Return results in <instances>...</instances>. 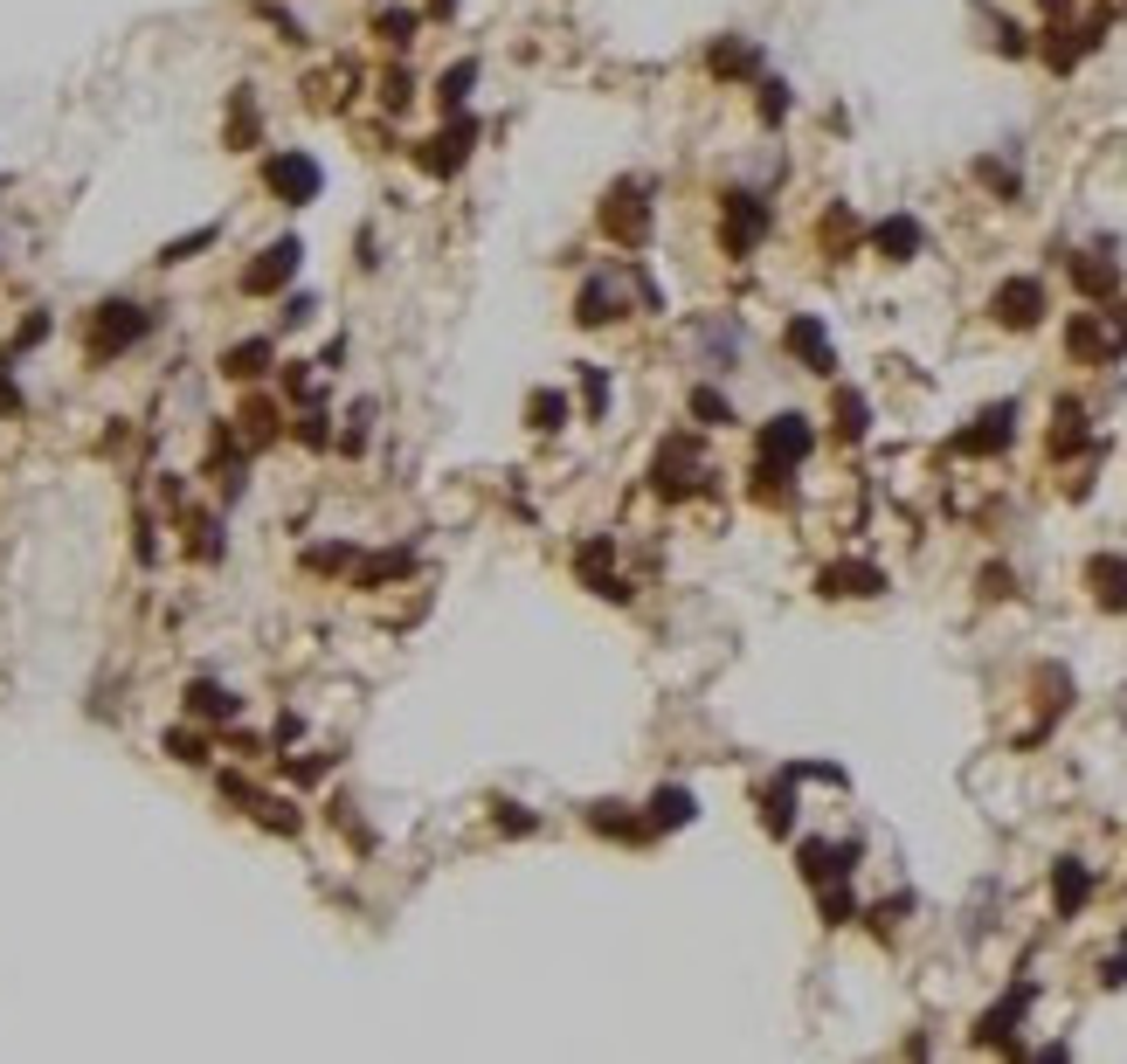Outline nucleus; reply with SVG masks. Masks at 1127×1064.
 I'll return each mask as SVG.
<instances>
[{"mask_svg":"<svg viewBox=\"0 0 1127 1064\" xmlns=\"http://www.w3.org/2000/svg\"><path fill=\"white\" fill-rule=\"evenodd\" d=\"M1010 435H1017V408H1010V402H997V408H983V415H975V429H962V435H954V449L989 456V449H1003Z\"/></svg>","mask_w":1127,"mask_h":1064,"instance_id":"obj_7","label":"nucleus"},{"mask_svg":"<svg viewBox=\"0 0 1127 1064\" xmlns=\"http://www.w3.org/2000/svg\"><path fill=\"white\" fill-rule=\"evenodd\" d=\"M1086 581H1093V595L1106 608H1127V560H1093V567H1086Z\"/></svg>","mask_w":1127,"mask_h":1064,"instance_id":"obj_18","label":"nucleus"},{"mask_svg":"<svg viewBox=\"0 0 1127 1064\" xmlns=\"http://www.w3.org/2000/svg\"><path fill=\"white\" fill-rule=\"evenodd\" d=\"M761 815H768V829L782 836L788 823H796V795H788V788H775V795H768V809H761Z\"/></svg>","mask_w":1127,"mask_h":1064,"instance_id":"obj_26","label":"nucleus"},{"mask_svg":"<svg viewBox=\"0 0 1127 1064\" xmlns=\"http://www.w3.org/2000/svg\"><path fill=\"white\" fill-rule=\"evenodd\" d=\"M788 353L802 359L810 373H837V346H831V332H823V318H788Z\"/></svg>","mask_w":1127,"mask_h":1064,"instance_id":"obj_5","label":"nucleus"},{"mask_svg":"<svg viewBox=\"0 0 1127 1064\" xmlns=\"http://www.w3.org/2000/svg\"><path fill=\"white\" fill-rule=\"evenodd\" d=\"M1051 891H1059V912L1073 920V912L1086 905V891H1093V871H1086L1079 858H1059L1051 864Z\"/></svg>","mask_w":1127,"mask_h":1064,"instance_id":"obj_13","label":"nucleus"},{"mask_svg":"<svg viewBox=\"0 0 1127 1064\" xmlns=\"http://www.w3.org/2000/svg\"><path fill=\"white\" fill-rule=\"evenodd\" d=\"M194 712H215V719H229V712H236V698H229V692H215V684H194Z\"/></svg>","mask_w":1127,"mask_h":1064,"instance_id":"obj_27","label":"nucleus"},{"mask_svg":"<svg viewBox=\"0 0 1127 1064\" xmlns=\"http://www.w3.org/2000/svg\"><path fill=\"white\" fill-rule=\"evenodd\" d=\"M657 491H671V498H679V491H692V478H706V464H699V443H692V435H671L664 449H657Z\"/></svg>","mask_w":1127,"mask_h":1064,"instance_id":"obj_4","label":"nucleus"},{"mask_svg":"<svg viewBox=\"0 0 1127 1064\" xmlns=\"http://www.w3.org/2000/svg\"><path fill=\"white\" fill-rule=\"evenodd\" d=\"M1073 277H1079V291H1086V297H1114V291H1120V270H1114L1106 256H1079V263H1073Z\"/></svg>","mask_w":1127,"mask_h":1064,"instance_id":"obj_19","label":"nucleus"},{"mask_svg":"<svg viewBox=\"0 0 1127 1064\" xmlns=\"http://www.w3.org/2000/svg\"><path fill=\"white\" fill-rule=\"evenodd\" d=\"M810 449H816L810 415H775V422L761 429V464H775V470H796Z\"/></svg>","mask_w":1127,"mask_h":1064,"instance_id":"obj_1","label":"nucleus"},{"mask_svg":"<svg viewBox=\"0 0 1127 1064\" xmlns=\"http://www.w3.org/2000/svg\"><path fill=\"white\" fill-rule=\"evenodd\" d=\"M720 207H726V256H755V242L768 236V201L747 194V187H734Z\"/></svg>","mask_w":1127,"mask_h":1064,"instance_id":"obj_2","label":"nucleus"},{"mask_svg":"<svg viewBox=\"0 0 1127 1064\" xmlns=\"http://www.w3.org/2000/svg\"><path fill=\"white\" fill-rule=\"evenodd\" d=\"M603 228L616 242H644V228H650V201H636V187H616L609 207H603Z\"/></svg>","mask_w":1127,"mask_h":1064,"instance_id":"obj_9","label":"nucleus"},{"mask_svg":"<svg viewBox=\"0 0 1127 1064\" xmlns=\"http://www.w3.org/2000/svg\"><path fill=\"white\" fill-rule=\"evenodd\" d=\"M761 118H768V125L788 118V84H761Z\"/></svg>","mask_w":1127,"mask_h":1064,"instance_id":"obj_28","label":"nucleus"},{"mask_svg":"<svg viewBox=\"0 0 1127 1064\" xmlns=\"http://www.w3.org/2000/svg\"><path fill=\"white\" fill-rule=\"evenodd\" d=\"M886 587V574L865 560H844V567H823V595H878Z\"/></svg>","mask_w":1127,"mask_h":1064,"instance_id":"obj_14","label":"nucleus"},{"mask_svg":"<svg viewBox=\"0 0 1127 1064\" xmlns=\"http://www.w3.org/2000/svg\"><path fill=\"white\" fill-rule=\"evenodd\" d=\"M471 84H478V63H457V69H443V84H436V104H443V111H457L464 98H471Z\"/></svg>","mask_w":1127,"mask_h":1064,"instance_id":"obj_23","label":"nucleus"},{"mask_svg":"<svg viewBox=\"0 0 1127 1064\" xmlns=\"http://www.w3.org/2000/svg\"><path fill=\"white\" fill-rule=\"evenodd\" d=\"M471 139H478V125H471V118H457L449 131H436V139H429V145L416 152V160L429 166V174H457V166H464V152H471Z\"/></svg>","mask_w":1127,"mask_h":1064,"instance_id":"obj_10","label":"nucleus"},{"mask_svg":"<svg viewBox=\"0 0 1127 1064\" xmlns=\"http://www.w3.org/2000/svg\"><path fill=\"white\" fill-rule=\"evenodd\" d=\"M581 408H588V415H609V373H603V367H581Z\"/></svg>","mask_w":1127,"mask_h":1064,"instance_id":"obj_25","label":"nucleus"},{"mask_svg":"<svg viewBox=\"0 0 1127 1064\" xmlns=\"http://www.w3.org/2000/svg\"><path fill=\"white\" fill-rule=\"evenodd\" d=\"M692 809H699V802H692L685 788H657V795H650L644 829H679V823H692Z\"/></svg>","mask_w":1127,"mask_h":1064,"instance_id":"obj_17","label":"nucleus"},{"mask_svg":"<svg viewBox=\"0 0 1127 1064\" xmlns=\"http://www.w3.org/2000/svg\"><path fill=\"white\" fill-rule=\"evenodd\" d=\"M920 242H927V236H920V221H913V215H886V221L872 228V250L886 256V263H913V256H920Z\"/></svg>","mask_w":1127,"mask_h":1064,"instance_id":"obj_11","label":"nucleus"},{"mask_svg":"<svg viewBox=\"0 0 1127 1064\" xmlns=\"http://www.w3.org/2000/svg\"><path fill=\"white\" fill-rule=\"evenodd\" d=\"M263 359H270V346H236L229 353V373H263Z\"/></svg>","mask_w":1127,"mask_h":1064,"instance_id":"obj_29","label":"nucleus"},{"mask_svg":"<svg viewBox=\"0 0 1127 1064\" xmlns=\"http://www.w3.org/2000/svg\"><path fill=\"white\" fill-rule=\"evenodd\" d=\"M291 270H297V242H277L263 263H250V277H242V283H250V291H277Z\"/></svg>","mask_w":1127,"mask_h":1064,"instance_id":"obj_16","label":"nucleus"},{"mask_svg":"<svg viewBox=\"0 0 1127 1064\" xmlns=\"http://www.w3.org/2000/svg\"><path fill=\"white\" fill-rule=\"evenodd\" d=\"M692 346H699V359L712 373H726L740 359V346H747V332L734 326V318H699V332H692Z\"/></svg>","mask_w":1127,"mask_h":1064,"instance_id":"obj_6","label":"nucleus"},{"mask_svg":"<svg viewBox=\"0 0 1127 1064\" xmlns=\"http://www.w3.org/2000/svg\"><path fill=\"white\" fill-rule=\"evenodd\" d=\"M297 435H305V443H326V435H332V429H326V415H318V408H312V415H305V429H297Z\"/></svg>","mask_w":1127,"mask_h":1064,"instance_id":"obj_30","label":"nucleus"},{"mask_svg":"<svg viewBox=\"0 0 1127 1064\" xmlns=\"http://www.w3.org/2000/svg\"><path fill=\"white\" fill-rule=\"evenodd\" d=\"M692 415H699L706 429H726V422H734V402H726L720 388H692Z\"/></svg>","mask_w":1127,"mask_h":1064,"instance_id":"obj_22","label":"nucleus"},{"mask_svg":"<svg viewBox=\"0 0 1127 1064\" xmlns=\"http://www.w3.org/2000/svg\"><path fill=\"white\" fill-rule=\"evenodd\" d=\"M1038 1064H1065V1043H1051V1051H1038Z\"/></svg>","mask_w":1127,"mask_h":1064,"instance_id":"obj_31","label":"nucleus"},{"mask_svg":"<svg viewBox=\"0 0 1127 1064\" xmlns=\"http://www.w3.org/2000/svg\"><path fill=\"white\" fill-rule=\"evenodd\" d=\"M270 187H277L291 207H305V201L318 194V166L305 160V152H277V160H270Z\"/></svg>","mask_w":1127,"mask_h":1064,"instance_id":"obj_8","label":"nucleus"},{"mask_svg":"<svg viewBox=\"0 0 1127 1064\" xmlns=\"http://www.w3.org/2000/svg\"><path fill=\"white\" fill-rule=\"evenodd\" d=\"M837 429L851 435V443H858V435L872 429V402H865V394H858V388H837Z\"/></svg>","mask_w":1127,"mask_h":1064,"instance_id":"obj_21","label":"nucleus"},{"mask_svg":"<svg viewBox=\"0 0 1127 1064\" xmlns=\"http://www.w3.org/2000/svg\"><path fill=\"white\" fill-rule=\"evenodd\" d=\"M706 63H712V76H755V69H761V49H747V42H720V49L706 55Z\"/></svg>","mask_w":1127,"mask_h":1064,"instance_id":"obj_20","label":"nucleus"},{"mask_svg":"<svg viewBox=\"0 0 1127 1064\" xmlns=\"http://www.w3.org/2000/svg\"><path fill=\"white\" fill-rule=\"evenodd\" d=\"M851 858H858V844H802V878H844L851 871Z\"/></svg>","mask_w":1127,"mask_h":1064,"instance_id":"obj_15","label":"nucleus"},{"mask_svg":"<svg viewBox=\"0 0 1127 1064\" xmlns=\"http://www.w3.org/2000/svg\"><path fill=\"white\" fill-rule=\"evenodd\" d=\"M574 318H581V326H609V318H623L616 283L609 277H588V283H581V297H574Z\"/></svg>","mask_w":1127,"mask_h":1064,"instance_id":"obj_12","label":"nucleus"},{"mask_svg":"<svg viewBox=\"0 0 1127 1064\" xmlns=\"http://www.w3.org/2000/svg\"><path fill=\"white\" fill-rule=\"evenodd\" d=\"M525 415H533V429H540V435H554L560 422H568V402H560V394H547V388H540L533 402H525Z\"/></svg>","mask_w":1127,"mask_h":1064,"instance_id":"obj_24","label":"nucleus"},{"mask_svg":"<svg viewBox=\"0 0 1127 1064\" xmlns=\"http://www.w3.org/2000/svg\"><path fill=\"white\" fill-rule=\"evenodd\" d=\"M989 312H997L1010 332H1030V326L1044 318V283H1038V277H1010V283H997Z\"/></svg>","mask_w":1127,"mask_h":1064,"instance_id":"obj_3","label":"nucleus"}]
</instances>
